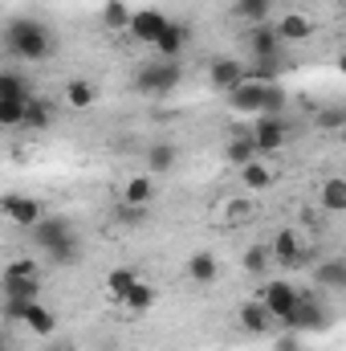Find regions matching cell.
Masks as SVG:
<instances>
[{"label":"cell","mask_w":346,"mask_h":351,"mask_svg":"<svg viewBox=\"0 0 346 351\" xmlns=\"http://www.w3.org/2000/svg\"><path fill=\"white\" fill-rule=\"evenodd\" d=\"M33 245L45 254L49 265H78L82 262V241H78V229L74 221L66 217H41L33 229H29Z\"/></svg>","instance_id":"obj_1"},{"label":"cell","mask_w":346,"mask_h":351,"mask_svg":"<svg viewBox=\"0 0 346 351\" xmlns=\"http://www.w3.org/2000/svg\"><path fill=\"white\" fill-rule=\"evenodd\" d=\"M4 49L16 62H45L53 53V33L33 16H16L4 25Z\"/></svg>","instance_id":"obj_2"},{"label":"cell","mask_w":346,"mask_h":351,"mask_svg":"<svg viewBox=\"0 0 346 351\" xmlns=\"http://www.w3.org/2000/svg\"><path fill=\"white\" fill-rule=\"evenodd\" d=\"M179 78H183L179 62L155 58V62H147V66L139 70V78H135V90H143V94H172V90L179 86Z\"/></svg>","instance_id":"obj_3"},{"label":"cell","mask_w":346,"mask_h":351,"mask_svg":"<svg viewBox=\"0 0 346 351\" xmlns=\"http://www.w3.org/2000/svg\"><path fill=\"white\" fill-rule=\"evenodd\" d=\"M41 294V269L33 262H12L4 269V298H33Z\"/></svg>","instance_id":"obj_4"},{"label":"cell","mask_w":346,"mask_h":351,"mask_svg":"<svg viewBox=\"0 0 346 351\" xmlns=\"http://www.w3.org/2000/svg\"><path fill=\"white\" fill-rule=\"evenodd\" d=\"M249 135H253V143H257L261 156H269V152H281V147H285L289 123H285V114H257Z\"/></svg>","instance_id":"obj_5"},{"label":"cell","mask_w":346,"mask_h":351,"mask_svg":"<svg viewBox=\"0 0 346 351\" xmlns=\"http://www.w3.org/2000/svg\"><path fill=\"white\" fill-rule=\"evenodd\" d=\"M297 298H302V290H297L293 282H285V278H269V282L261 286V302L273 311V319H277V323L297 306Z\"/></svg>","instance_id":"obj_6"},{"label":"cell","mask_w":346,"mask_h":351,"mask_svg":"<svg viewBox=\"0 0 346 351\" xmlns=\"http://www.w3.org/2000/svg\"><path fill=\"white\" fill-rule=\"evenodd\" d=\"M326 323H330V319H326V311H322L314 298H306V294H302V298H297V306L281 319V327H285V331H297V335H306V331H322Z\"/></svg>","instance_id":"obj_7"},{"label":"cell","mask_w":346,"mask_h":351,"mask_svg":"<svg viewBox=\"0 0 346 351\" xmlns=\"http://www.w3.org/2000/svg\"><path fill=\"white\" fill-rule=\"evenodd\" d=\"M208 82H212L216 90H224V94H232L237 86L249 82V66L237 62V58H216V62L208 66Z\"/></svg>","instance_id":"obj_8"},{"label":"cell","mask_w":346,"mask_h":351,"mask_svg":"<svg viewBox=\"0 0 346 351\" xmlns=\"http://www.w3.org/2000/svg\"><path fill=\"white\" fill-rule=\"evenodd\" d=\"M0 213H4L12 225H21V229H33V225L45 217L41 200H33V196H16V192H8V196L0 200Z\"/></svg>","instance_id":"obj_9"},{"label":"cell","mask_w":346,"mask_h":351,"mask_svg":"<svg viewBox=\"0 0 346 351\" xmlns=\"http://www.w3.org/2000/svg\"><path fill=\"white\" fill-rule=\"evenodd\" d=\"M265 102H269V82H257V78H249L245 86H237L228 94V106L232 110H241V114H265Z\"/></svg>","instance_id":"obj_10"},{"label":"cell","mask_w":346,"mask_h":351,"mask_svg":"<svg viewBox=\"0 0 346 351\" xmlns=\"http://www.w3.org/2000/svg\"><path fill=\"white\" fill-rule=\"evenodd\" d=\"M168 25H172V21H168L159 8H139L135 21H131V37L143 41V45H159V37L168 33Z\"/></svg>","instance_id":"obj_11"},{"label":"cell","mask_w":346,"mask_h":351,"mask_svg":"<svg viewBox=\"0 0 346 351\" xmlns=\"http://www.w3.org/2000/svg\"><path fill=\"white\" fill-rule=\"evenodd\" d=\"M249 49H253V58H285V41H281L277 25H253L249 29Z\"/></svg>","instance_id":"obj_12"},{"label":"cell","mask_w":346,"mask_h":351,"mask_svg":"<svg viewBox=\"0 0 346 351\" xmlns=\"http://www.w3.org/2000/svg\"><path fill=\"white\" fill-rule=\"evenodd\" d=\"M237 319H241V327H245L249 335H269V331H277V327H281V323L273 319V311H269L261 298H257V302H245V306L237 311Z\"/></svg>","instance_id":"obj_13"},{"label":"cell","mask_w":346,"mask_h":351,"mask_svg":"<svg viewBox=\"0 0 346 351\" xmlns=\"http://www.w3.org/2000/svg\"><path fill=\"white\" fill-rule=\"evenodd\" d=\"M175 164H179V152H175V143L159 139V143H151V147H147V176H172Z\"/></svg>","instance_id":"obj_14"},{"label":"cell","mask_w":346,"mask_h":351,"mask_svg":"<svg viewBox=\"0 0 346 351\" xmlns=\"http://www.w3.org/2000/svg\"><path fill=\"white\" fill-rule=\"evenodd\" d=\"M273 258L281 265H302L306 262V241L285 229V233H277V241H273Z\"/></svg>","instance_id":"obj_15"},{"label":"cell","mask_w":346,"mask_h":351,"mask_svg":"<svg viewBox=\"0 0 346 351\" xmlns=\"http://www.w3.org/2000/svg\"><path fill=\"white\" fill-rule=\"evenodd\" d=\"M224 160H228L232 168H245V164L261 160V152H257V143H253V135H237V139H228V143H224Z\"/></svg>","instance_id":"obj_16"},{"label":"cell","mask_w":346,"mask_h":351,"mask_svg":"<svg viewBox=\"0 0 346 351\" xmlns=\"http://www.w3.org/2000/svg\"><path fill=\"white\" fill-rule=\"evenodd\" d=\"M183 45H187V25H168V33L159 37V45H155V53L159 58H168V62H179V53H183Z\"/></svg>","instance_id":"obj_17"},{"label":"cell","mask_w":346,"mask_h":351,"mask_svg":"<svg viewBox=\"0 0 346 351\" xmlns=\"http://www.w3.org/2000/svg\"><path fill=\"white\" fill-rule=\"evenodd\" d=\"M277 33H281V41H285V45H293V41H306V37L314 33V25H310L302 12H285V16L277 21Z\"/></svg>","instance_id":"obj_18"},{"label":"cell","mask_w":346,"mask_h":351,"mask_svg":"<svg viewBox=\"0 0 346 351\" xmlns=\"http://www.w3.org/2000/svg\"><path fill=\"white\" fill-rule=\"evenodd\" d=\"M25 327H29L37 339H49V335L57 331V319H53V311H49V306L33 302V306H29V315H25Z\"/></svg>","instance_id":"obj_19"},{"label":"cell","mask_w":346,"mask_h":351,"mask_svg":"<svg viewBox=\"0 0 346 351\" xmlns=\"http://www.w3.org/2000/svg\"><path fill=\"white\" fill-rule=\"evenodd\" d=\"M269 12H273V0H237L232 4V16L245 25H269Z\"/></svg>","instance_id":"obj_20"},{"label":"cell","mask_w":346,"mask_h":351,"mask_svg":"<svg viewBox=\"0 0 346 351\" xmlns=\"http://www.w3.org/2000/svg\"><path fill=\"white\" fill-rule=\"evenodd\" d=\"M49 123H53V102H49V98H41V94H33V98H29V110H25V127L45 131Z\"/></svg>","instance_id":"obj_21"},{"label":"cell","mask_w":346,"mask_h":351,"mask_svg":"<svg viewBox=\"0 0 346 351\" xmlns=\"http://www.w3.org/2000/svg\"><path fill=\"white\" fill-rule=\"evenodd\" d=\"M135 282H143V278H139V269H131V265H118V269H110V278H106V290H110V294L122 302V298L131 294V286H135Z\"/></svg>","instance_id":"obj_22"},{"label":"cell","mask_w":346,"mask_h":351,"mask_svg":"<svg viewBox=\"0 0 346 351\" xmlns=\"http://www.w3.org/2000/svg\"><path fill=\"white\" fill-rule=\"evenodd\" d=\"M216 274H220V265H216L212 254H191L187 258V278L191 282H204L208 286V282H216Z\"/></svg>","instance_id":"obj_23"},{"label":"cell","mask_w":346,"mask_h":351,"mask_svg":"<svg viewBox=\"0 0 346 351\" xmlns=\"http://www.w3.org/2000/svg\"><path fill=\"white\" fill-rule=\"evenodd\" d=\"M322 208L326 213H346V180L343 176H330L322 184Z\"/></svg>","instance_id":"obj_24"},{"label":"cell","mask_w":346,"mask_h":351,"mask_svg":"<svg viewBox=\"0 0 346 351\" xmlns=\"http://www.w3.org/2000/svg\"><path fill=\"white\" fill-rule=\"evenodd\" d=\"M151 196H155L151 176H131L127 188H122V200H127V204H151Z\"/></svg>","instance_id":"obj_25"},{"label":"cell","mask_w":346,"mask_h":351,"mask_svg":"<svg viewBox=\"0 0 346 351\" xmlns=\"http://www.w3.org/2000/svg\"><path fill=\"white\" fill-rule=\"evenodd\" d=\"M94 98H98V90L90 86L86 78H70V82H66V102H70L74 110H86V106H94Z\"/></svg>","instance_id":"obj_26"},{"label":"cell","mask_w":346,"mask_h":351,"mask_svg":"<svg viewBox=\"0 0 346 351\" xmlns=\"http://www.w3.org/2000/svg\"><path fill=\"white\" fill-rule=\"evenodd\" d=\"M102 21H106V29H127V33H131L135 12H131V4H127V0H110V4L102 8Z\"/></svg>","instance_id":"obj_27"},{"label":"cell","mask_w":346,"mask_h":351,"mask_svg":"<svg viewBox=\"0 0 346 351\" xmlns=\"http://www.w3.org/2000/svg\"><path fill=\"white\" fill-rule=\"evenodd\" d=\"M25 110H29V98H0V123L4 127H25Z\"/></svg>","instance_id":"obj_28"},{"label":"cell","mask_w":346,"mask_h":351,"mask_svg":"<svg viewBox=\"0 0 346 351\" xmlns=\"http://www.w3.org/2000/svg\"><path fill=\"white\" fill-rule=\"evenodd\" d=\"M281 70H285V58H253L249 78H257V82H277Z\"/></svg>","instance_id":"obj_29"},{"label":"cell","mask_w":346,"mask_h":351,"mask_svg":"<svg viewBox=\"0 0 346 351\" xmlns=\"http://www.w3.org/2000/svg\"><path fill=\"white\" fill-rule=\"evenodd\" d=\"M151 302H155V290H151L147 282H135V286H131V294L122 298V306H131L135 315H143V311H151Z\"/></svg>","instance_id":"obj_30"},{"label":"cell","mask_w":346,"mask_h":351,"mask_svg":"<svg viewBox=\"0 0 346 351\" xmlns=\"http://www.w3.org/2000/svg\"><path fill=\"white\" fill-rule=\"evenodd\" d=\"M269 262H273V245H249L245 250V269L249 274H269Z\"/></svg>","instance_id":"obj_31"},{"label":"cell","mask_w":346,"mask_h":351,"mask_svg":"<svg viewBox=\"0 0 346 351\" xmlns=\"http://www.w3.org/2000/svg\"><path fill=\"white\" fill-rule=\"evenodd\" d=\"M0 98H33V90L21 82L16 70H4V74H0Z\"/></svg>","instance_id":"obj_32"},{"label":"cell","mask_w":346,"mask_h":351,"mask_svg":"<svg viewBox=\"0 0 346 351\" xmlns=\"http://www.w3.org/2000/svg\"><path fill=\"white\" fill-rule=\"evenodd\" d=\"M241 180H245V188H269V184H273V172H269L261 160H253V164L241 168Z\"/></svg>","instance_id":"obj_33"},{"label":"cell","mask_w":346,"mask_h":351,"mask_svg":"<svg viewBox=\"0 0 346 351\" xmlns=\"http://www.w3.org/2000/svg\"><path fill=\"white\" fill-rule=\"evenodd\" d=\"M318 282H322V286H338V290H346V265L343 262L318 265Z\"/></svg>","instance_id":"obj_34"},{"label":"cell","mask_w":346,"mask_h":351,"mask_svg":"<svg viewBox=\"0 0 346 351\" xmlns=\"http://www.w3.org/2000/svg\"><path fill=\"white\" fill-rule=\"evenodd\" d=\"M29 306H33V298H4V319L8 323H25Z\"/></svg>","instance_id":"obj_35"},{"label":"cell","mask_w":346,"mask_h":351,"mask_svg":"<svg viewBox=\"0 0 346 351\" xmlns=\"http://www.w3.org/2000/svg\"><path fill=\"white\" fill-rule=\"evenodd\" d=\"M118 221H122V225H143V221H147V204H127V200H122V204H118Z\"/></svg>","instance_id":"obj_36"},{"label":"cell","mask_w":346,"mask_h":351,"mask_svg":"<svg viewBox=\"0 0 346 351\" xmlns=\"http://www.w3.org/2000/svg\"><path fill=\"white\" fill-rule=\"evenodd\" d=\"M277 351H302V343H297V331H285V335H281V343H277Z\"/></svg>","instance_id":"obj_37"},{"label":"cell","mask_w":346,"mask_h":351,"mask_svg":"<svg viewBox=\"0 0 346 351\" xmlns=\"http://www.w3.org/2000/svg\"><path fill=\"white\" fill-rule=\"evenodd\" d=\"M338 70H343V74H346V53H343V58H338Z\"/></svg>","instance_id":"obj_38"}]
</instances>
